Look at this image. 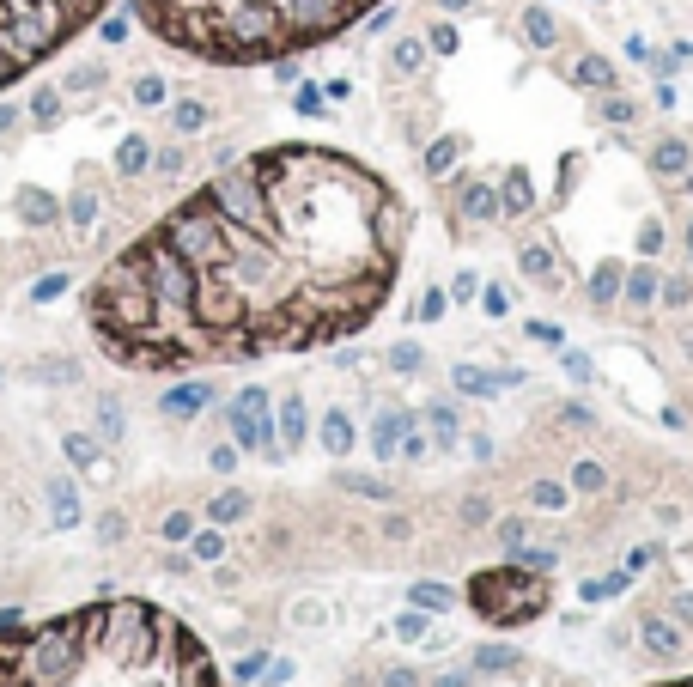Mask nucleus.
Segmentation results:
<instances>
[{
    "instance_id": "nucleus-1",
    "label": "nucleus",
    "mask_w": 693,
    "mask_h": 687,
    "mask_svg": "<svg viewBox=\"0 0 693 687\" xmlns=\"http://www.w3.org/2000/svg\"><path fill=\"white\" fill-rule=\"evenodd\" d=\"M414 213L365 159L280 140L225 165L128 238L86 286L122 371H207L359 335L402 280Z\"/></svg>"
},
{
    "instance_id": "nucleus-2",
    "label": "nucleus",
    "mask_w": 693,
    "mask_h": 687,
    "mask_svg": "<svg viewBox=\"0 0 693 687\" xmlns=\"http://www.w3.org/2000/svg\"><path fill=\"white\" fill-rule=\"evenodd\" d=\"M0 687H238L152 602L110 596L43 621H0Z\"/></svg>"
},
{
    "instance_id": "nucleus-3",
    "label": "nucleus",
    "mask_w": 693,
    "mask_h": 687,
    "mask_svg": "<svg viewBox=\"0 0 693 687\" xmlns=\"http://www.w3.org/2000/svg\"><path fill=\"white\" fill-rule=\"evenodd\" d=\"M377 7L383 0H128L152 43L207 67H280L347 37Z\"/></svg>"
},
{
    "instance_id": "nucleus-4",
    "label": "nucleus",
    "mask_w": 693,
    "mask_h": 687,
    "mask_svg": "<svg viewBox=\"0 0 693 687\" xmlns=\"http://www.w3.org/2000/svg\"><path fill=\"white\" fill-rule=\"evenodd\" d=\"M116 0H0V92L92 31Z\"/></svg>"
},
{
    "instance_id": "nucleus-5",
    "label": "nucleus",
    "mask_w": 693,
    "mask_h": 687,
    "mask_svg": "<svg viewBox=\"0 0 693 687\" xmlns=\"http://www.w3.org/2000/svg\"><path fill=\"white\" fill-rule=\"evenodd\" d=\"M469 602L499 627H523V621H535L548 608V578H535V572H481L469 584Z\"/></svg>"
},
{
    "instance_id": "nucleus-6",
    "label": "nucleus",
    "mask_w": 693,
    "mask_h": 687,
    "mask_svg": "<svg viewBox=\"0 0 693 687\" xmlns=\"http://www.w3.org/2000/svg\"><path fill=\"white\" fill-rule=\"evenodd\" d=\"M146 165H152V140H140V134H128V140L116 146V171H122V177H140Z\"/></svg>"
},
{
    "instance_id": "nucleus-7",
    "label": "nucleus",
    "mask_w": 693,
    "mask_h": 687,
    "mask_svg": "<svg viewBox=\"0 0 693 687\" xmlns=\"http://www.w3.org/2000/svg\"><path fill=\"white\" fill-rule=\"evenodd\" d=\"M572 80H578V86H596V92H614V67H608L602 55H584V61H572Z\"/></svg>"
},
{
    "instance_id": "nucleus-8",
    "label": "nucleus",
    "mask_w": 693,
    "mask_h": 687,
    "mask_svg": "<svg viewBox=\"0 0 693 687\" xmlns=\"http://www.w3.org/2000/svg\"><path fill=\"white\" fill-rule=\"evenodd\" d=\"M19 219L25 225H55V201L43 189H19Z\"/></svg>"
},
{
    "instance_id": "nucleus-9",
    "label": "nucleus",
    "mask_w": 693,
    "mask_h": 687,
    "mask_svg": "<svg viewBox=\"0 0 693 687\" xmlns=\"http://www.w3.org/2000/svg\"><path fill=\"white\" fill-rule=\"evenodd\" d=\"M651 171H657V177H675V171H687V140H663V146L651 152Z\"/></svg>"
},
{
    "instance_id": "nucleus-10",
    "label": "nucleus",
    "mask_w": 693,
    "mask_h": 687,
    "mask_svg": "<svg viewBox=\"0 0 693 687\" xmlns=\"http://www.w3.org/2000/svg\"><path fill=\"white\" fill-rule=\"evenodd\" d=\"M456 201H462V213H475V219H493V213H499V201H493V189H487V183H462V195H456Z\"/></svg>"
},
{
    "instance_id": "nucleus-11",
    "label": "nucleus",
    "mask_w": 693,
    "mask_h": 687,
    "mask_svg": "<svg viewBox=\"0 0 693 687\" xmlns=\"http://www.w3.org/2000/svg\"><path fill=\"white\" fill-rule=\"evenodd\" d=\"M627 298H633V304H651V298H657V268H633V274H627Z\"/></svg>"
},
{
    "instance_id": "nucleus-12",
    "label": "nucleus",
    "mask_w": 693,
    "mask_h": 687,
    "mask_svg": "<svg viewBox=\"0 0 693 687\" xmlns=\"http://www.w3.org/2000/svg\"><path fill=\"white\" fill-rule=\"evenodd\" d=\"M420 61H426V43H396L390 49V73H414Z\"/></svg>"
},
{
    "instance_id": "nucleus-13",
    "label": "nucleus",
    "mask_w": 693,
    "mask_h": 687,
    "mask_svg": "<svg viewBox=\"0 0 693 687\" xmlns=\"http://www.w3.org/2000/svg\"><path fill=\"white\" fill-rule=\"evenodd\" d=\"M523 31H529V43H554V19H548L542 7H529V13H523Z\"/></svg>"
},
{
    "instance_id": "nucleus-14",
    "label": "nucleus",
    "mask_w": 693,
    "mask_h": 687,
    "mask_svg": "<svg viewBox=\"0 0 693 687\" xmlns=\"http://www.w3.org/2000/svg\"><path fill=\"white\" fill-rule=\"evenodd\" d=\"M134 104H165V80H152V73L134 80Z\"/></svg>"
},
{
    "instance_id": "nucleus-15",
    "label": "nucleus",
    "mask_w": 693,
    "mask_h": 687,
    "mask_svg": "<svg viewBox=\"0 0 693 687\" xmlns=\"http://www.w3.org/2000/svg\"><path fill=\"white\" fill-rule=\"evenodd\" d=\"M596 110H602L608 122H633V104H627V98H614V92H602V104H596Z\"/></svg>"
},
{
    "instance_id": "nucleus-16",
    "label": "nucleus",
    "mask_w": 693,
    "mask_h": 687,
    "mask_svg": "<svg viewBox=\"0 0 693 687\" xmlns=\"http://www.w3.org/2000/svg\"><path fill=\"white\" fill-rule=\"evenodd\" d=\"M426 165H432V171L444 177V165H456V140H438V146H432V159H426Z\"/></svg>"
},
{
    "instance_id": "nucleus-17",
    "label": "nucleus",
    "mask_w": 693,
    "mask_h": 687,
    "mask_svg": "<svg viewBox=\"0 0 693 687\" xmlns=\"http://www.w3.org/2000/svg\"><path fill=\"white\" fill-rule=\"evenodd\" d=\"M31 116H37V122H43V128H49V122H55V116H61V104H55V92H43V98H37V104H31Z\"/></svg>"
},
{
    "instance_id": "nucleus-18",
    "label": "nucleus",
    "mask_w": 693,
    "mask_h": 687,
    "mask_svg": "<svg viewBox=\"0 0 693 687\" xmlns=\"http://www.w3.org/2000/svg\"><path fill=\"white\" fill-rule=\"evenodd\" d=\"M201 122H207L201 104H177V128H201Z\"/></svg>"
},
{
    "instance_id": "nucleus-19",
    "label": "nucleus",
    "mask_w": 693,
    "mask_h": 687,
    "mask_svg": "<svg viewBox=\"0 0 693 687\" xmlns=\"http://www.w3.org/2000/svg\"><path fill=\"white\" fill-rule=\"evenodd\" d=\"M92 213H98L92 195H73V225H92Z\"/></svg>"
},
{
    "instance_id": "nucleus-20",
    "label": "nucleus",
    "mask_w": 693,
    "mask_h": 687,
    "mask_svg": "<svg viewBox=\"0 0 693 687\" xmlns=\"http://www.w3.org/2000/svg\"><path fill=\"white\" fill-rule=\"evenodd\" d=\"M426 49H456V31H450V25H432V37H426Z\"/></svg>"
},
{
    "instance_id": "nucleus-21",
    "label": "nucleus",
    "mask_w": 693,
    "mask_h": 687,
    "mask_svg": "<svg viewBox=\"0 0 693 687\" xmlns=\"http://www.w3.org/2000/svg\"><path fill=\"white\" fill-rule=\"evenodd\" d=\"M614 280H621V268H596V298H608V292H614Z\"/></svg>"
},
{
    "instance_id": "nucleus-22",
    "label": "nucleus",
    "mask_w": 693,
    "mask_h": 687,
    "mask_svg": "<svg viewBox=\"0 0 693 687\" xmlns=\"http://www.w3.org/2000/svg\"><path fill=\"white\" fill-rule=\"evenodd\" d=\"M298 110H311V116H317V110H323V92H317V86H304V92H298Z\"/></svg>"
},
{
    "instance_id": "nucleus-23",
    "label": "nucleus",
    "mask_w": 693,
    "mask_h": 687,
    "mask_svg": "<svg viewBox=\"0 0 693 687\" xmlns=\"http://www.w3.org/2000/svg\"><path fill=\"white\" fill-rule=\"evenodd\" d=\"M0 134H13V110H0Z\"/></svg>"
},
{
    "instance_id": "nucleus-24",
    "label": "nucleus",
    "mask_w": 693,
    "mask_h": 687,
    "mask_svg": "<svg viewBox=\"0 0 693 687\" xmlns=\"http://www.w3.org/2000/svg\"><path fill=\"white\" fill-rule=\"evenodd\" d=\"M444 7H450V13H462V7H475V0H444Z\"/></svg>"
},
{
    "instance_id": "nucleus-25",
    "label": "nucleus",
    "mask_w": 693,
    "mask_h": 687,
    "mask_svg": "<svg viewBox=\"0 0 693 687\" xmlns=\"http://www.w3.org/2000/svg\"><path fill=\"white\" fill-rule=\"evenodd\" d=\"M687 250H693V225H687Z\"/></svg>"
}]
</instances>
